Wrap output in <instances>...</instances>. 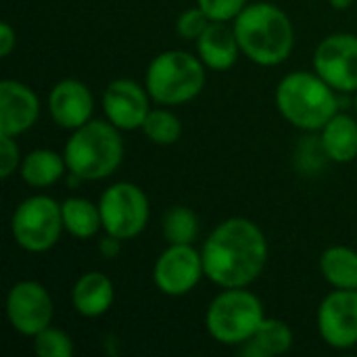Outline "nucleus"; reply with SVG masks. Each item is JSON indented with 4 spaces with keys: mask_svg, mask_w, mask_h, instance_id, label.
I'll return each instance as SVG.
<instances>
[{
    "mask_svg": "<svg viewBox=\"0 0 357 357\" xmlns=\"http://www.w3.org/2000/svg\"><path fill=\"white\" fill-rule=\"evenodd\" d=\"M65 232L61 203L48 195L23 199L10 215V234L19 249L27 253L50 251Z\"/></svg>",
    "mask_w": 357,
    "mask_h": 357,
    "instance_id": "7",
    "label": "nucleus"
},
{
    "mask_svg": "<svg viewBox=\"0 0 357 357\" xmlns=\"http://www.w3.org/2000/svg\"><path fill=\"white\" fill-rule=\"evenodd\" d=\"M121 238L113 236V234H107L98 241V253L105 257V259H115L119 253H121Z\"/></svg>",
    "mask_w": 357,
    "mask_h": 357,
    "instance_id": "30",
    "label": "nucleus"
},
{
    "mask_svg": "<svg viewBox=\"0 0 357 357\" xmlns=\"http://www.w3.org/2000/svg\"><path fill=\"white\" fill-rule=\"evenodd\" d=\"M197 54L203 61V65L211 71H228L236 65L241 52L234 27L228 23L211 21L209 27L203 31V36L195 42Z\"/></svg>",
    "mask_w": 357,
    "mask_h": 357,
    "instance_id": "17",
    "label": "nucleus"
},
{
    "mask_svg": "<svg viewBox=\"0 0 357 357\" xmlns=\"http://www.w3.org/2000/svg\"><path fill=\"white\" fill-rule=\"evenodd\" d=\"M232 27L243 56L259 67L282 65L295 48L293 21L274 2H249Z\"/></svg>",
    "mask_w": 357,
    "mask_h": 357,
    "instance_id": "2",
    "label": "nucleus"
},
{
    "mask_svg": "<svg viewBox=\"0 0 357 357\" xmlns=\"http://www.w3.org/2000/svg\"><path fill=\"white\" fill-rule=\"evenodd\" d=\"M207 82V67L199 54L186 50H163L146 67L144 86L153 102L178 107L195 100Z\"/></svg>",
    "mask_w": 357,
    "mask_h": 357,
    "instance_id": "5",
    "label": "nucleus"
},
{
    "mask_svg": "<svg viewBox=\"0 0 357 357\" xmlns=\"http://www.w3.org/2000/svg\"><path fill=\"white\" fill-rule=\"evenodd\" d=\"M17 48V31L8 21L0 23V56H10L13 50Z\"/></svg>",
    "mask_w": 357,
    "mask_h": 357,
    "instance_id": "29",
    "label": "nucleus"
},
{
    "mask_svg": "<svg viewBox=\"0 0 357 357\" xmlns=\"http://www.w3.org/2000/svg\"><path fill=\"white\" fill-rule=\"evenodd\" d=\"M266 320L261 299L243 289H222L205 312V328L213 341L226 347H241Z\"/></svg>",
    "mask_w": 357,
    "mask_h": 357,
    "instance_id": "6",
    "label": "nucleus"
},
{
    "mask_svg": "<svg viewBox=\"0 0 357 357\" xmlns=\"http://www.w3.org/2000/svg\"><path fill=\"white\" fill-rule=\"evenodd\" d=\"M211 19L199 8V6H192V8H186L178 15L176 19V33L182 38V40H190V42H197L203 31L209 27Z\"/></svg>",
    "mask_w": 357,
    "mask_h": 357,
    "instance_id": "26",
    "label": "nucleus"
},
{
    "mask_svg": "<svg viewBox=\"0 0 357 357\" xmlns=\"http://www.w3.org/2000/svg\"><path fill=\"white\" fill-rule=\"evenodd\" d=\"M140 130L157 146H172L184 134L182 119L174 111H169L167 107L151 109Z\"/></svg>",
    "mask_w": 357,
    "mask_h": 357,
    "instance_id": "24",
    "label": "nucleus"
},
{
    "mask_svg": "<svg viewBox=\"0 0 357 357\" xmlns=\"http://www.w3.org/2000/svg\"><path fill=\"white\" fill-rule=\"evenodd\" d=\"M247 4H249V0H197V6L211 21H218V23L234 21L245 10Z\"/></svg>",
    "mask_w": 357,
    "mask_h": 357,
    "instance_id": "27",
    "label": "nucleus"
},
{
    "mask_svg": "<svg viewBox=\"0 0 357 357\" xmlns=\"http://www.w3.org/2000/svg\"><path fill=\"white\" fill-rule=\"evenodd\" d=\"M21 151L17 144V138L0 134V178L8 180L15 172L21 167Z\"/></svg>",
    "mask_w": 357,
    "mask_h": 357,
    "instance_id": "28",
    "label": "nucleus"
},
{
    "mask_svg": "<svg viewBox=\"0 0 357 357\" xmlns=\"http://www.w3.org/2000/svg\"><path fill=\"white\" fill-rule=\"evenodd\" d=\"M63 157L67 161V174L79 182H98L111 178L123 157L126 146L121 130L109 119H90L71 132L65 142Z\"/></svg>",
    "mask_w": 357,
    "mask_h": 357,
    "instance_id": "3",
    "label": "nucleus"
},
{
    "mask_svg": "<svg viewBox=\"0 0 357 357\" xmlns=\"http://www.w3.org/2000/svg\"><path fill=\"white\" fill-rule=\"evenodd\" d=\"M322 155L335 163H351L357 159V121L351 115L337 113L320 130Z\"/></svg>",
    "mask_w": 357,
    "mask_h": 357,
    "instance_id": "18",
    "label": "nucleus"
},
{
    "mask_svg": "<svg viewBox=\"0 0 357 357\" xmlns=\"http://www.w3.org/2000/svg\"><path fill=\"white\" fill-rule=\"evenodd\" d=\"M354 105H356V111H357V92H354Z\"/></svg>",
    "mask_w": 357,
    "mask_h": 357,
    "instance_id": "32",
    "label": "nucleus"
},
{
    "mask_svg": "<svg viewBox=\"0 0 357 357\" xmlns=\"http://www.w3.org/2000/svg\"><path fill=\"white\" fill-rule=\"evenodd\" d=\"M322 341L333 349H351L357 345V289L331 291L316 314Z\"/></svg>",
    "mask_w": 357,
    "mask_h": 357,
    "instance_id": "12",
    "label": "nucleus"
},
{
    "mask_svg": "<svg viewBox=\"0 0 357 357\" xmlns=\"http://www.w3.org/2000/svg\"><path fill=\"white\" fill-rule=\"evenodd\" d=\"M199 232V215L186 205H174L161 218V234L167 245H195Z\"/></svg>",
    "mask_w": 357,
    "mask_h": 357,
    "instance_id": "23",
    "label": "nucleus"
},
{
    "mask_svg": "<svg viewBox=\"0 0 357 357\" xmlns=\"http://www.w3.org/2000/svg\"><path fill=\"white\" fill-rule=\"evenodd\" d=\"M38 94L19 79L0 82V134L19 138L40 119Z\"/></svg>",
    "mask_w": 357,
    "mask_h": 357,
    "instance_id": "14",
    "label": "nucleus"
},
{
    "mask_svg": "<svg viewBox=\"0 0 357 357\" xmlns=\"http://www.w3.org/2000/svg\"><path fill=\"white\" fill-rule=\"evenodd\" d=\"M65 232L77 241H90L102 230V218L98 203L84 197H69L61 203Z\"/></svg>",
    "mask_w": 357,
    "mask_h": 357,
    "instance_id": "21",
    "label": "nucleus"
},
{
    "mask_svg": "<svg viewBox=\"0 0 357 357\" xmlns=\"http://www.w3.org/2000/svg\"><path fill=\"white\" fill-rule=\"evenodd\" d=\"M274 102L278 113L303 132H320L339 113L337 90L314 69L287 73L276 86Z\"/></svg>",
    "mask_w": 357,
    "mask_h": 357,
    "instance_id": "4",
    "label": "nucleus"
},
{
    "mask_svg": "<svg viewBox=\"0 0 357 357\" xmlns=\"http://www.w3.org/2000/svg\"><path fill=\"white\" fill-rule=\"evenodd\" d=\"M153 98L144 84H138L128 77L113 79L102 92V113L115 128L121 132L140 130L151 107Z\"/></svg>",
    "mask_w": 357,
    "mask_h": 357,
    "instance_id": "13",
    "label": "nucleus"
},
{
    "mask_svg": "<svg viewBox=\"0 0 357 357\" xmlns=\"http://www.w3.org/2000/svg\"><path fill=\"white\" fill-rule=\"evenodd\" d=\"M115 303V284L113 280L98 272H84L71 289V305L82 318H100Z\"/></svg>",
    "mask_w": 357,
    "mask_h": 357,
    "instance_id": "16",
    "label": "nucleus"
},
{
    "mask_svg": "<svg viewBox=\"0 0 357 357\" xmlns=\"http://www.w3.org/2000/svg\"><path fill=\"white\" fill-rule=\"evenodd\" d=\"M54 301L50 291L38 280H19L6 293V320L10 328L33 339L52 324Z\"/></svg>",
    "mask_w": 357,
    "mask_h": 357,
    "instance_id": "9",
    "label": "nucleus"
},
{
    "mask_svg": "<svg viewBox=\"0 0 357 357\" xmlns=\"http://www.w3.org/2000/svg\"><path fill=\"white\" fill-rule=\"evenodd\" d=\"M33 351L40 357H71L75 345L65 331L50 324L33 337Z\"/></svg>",
    "mask_w": 357,
    "mask_h": 357,
    "instance_id": "25",
    "label": "nucleus"
},
{
    "mask_svg": "<svg viewBox=\"0 0 357 357\" xmlns=\"http://www.w3.org/2000/svg\"><path fill=\"white\" fill-rule=\"evenodd\" d=\"M203 278V255L195 245H167L153 266V282L167 297L192 293Z\"/></svg>",
    "mask_w": 357,
    "mask_h": 357,
    "instance_id": "10",
    "label": "nucleus"
},
{
    "mask_svg": "<svg viewBox=\"0 0 357 357\" xmlns=\"http://www.w3.org/2000/svg\"><path fill=\"white\" fill-rule=\"evenodd\" d=\"M328 4L337 10H347L354 4V0H328Z\"/></svg>",
    "mask_w": 357,
    "mask_h": 357,
    "instance_id": "31",
    "label": "nucleus"
},
{
    "mask_svg": "<svg viewBox=\"0 0 357 357\" xmlns=\"http://www.w3.org/2000/svg\"><path fill=\"white\" fill-rule=\"evenodd\" d=\"M102 232L132 241L144 232L151 218V201L134 182H115L98 199Z\"/></svg>",
    "mask_w": 357,
    "mask_h": 357,
    "instance_id": "8",
    "label": "nucleus"
},
{
    "mask_svg": "<svg viewBox=\"0 0 357 357\" xmlns=\"http://www.w3.org/2000/svg\"><path fill=\"white\" fill-rule=\"evenodd\" d=\"M205 278L220 289L251 287L268 266V238L249 218L220 222L201 247Z\"/></svg>",
    "mask_w": 357,
    "mask_h": 357,
    "instance_id": "1",
    "label": "nucleus"
},
{
    "mask_svg": "<svg viewBox=\"0 0 357 357\" xmlns=\"http://www.w3.org/2000/svg\"><path fill=\"white\" fill-rule=\"evenodd\" d=\"M293 343H295L293 328L280 318L266 316L259 328L251 335L247 343L238 347V351L245 357H276L289 354Z\"/></svg>",
    "mask_w": 357,
    "mask_h": 357,
    "instance_id": "19",
    "label": "nucleus"
},
{
    "mask_svg": "<svg viewBox=\"0 0 357 357\" xmlns=\"http://www.w3.org/2000/svg\"><path fill=\"white\" fill-rule=\"evenodd\" d=\"M320 272L333 289H357V251L333 245L320 255Z\"/></svg>",
    "mask_w": 357,
    "mask_h": 357,
    "instance_id": "22",
    "label": "nucleus"
},
{
    "mask_svg": "<svg viewBox=\"0 0 357 357\" xmlns=\"http://www.w3.org/2000/svg\"><path fill=\"white\" fill-rule=\"evenodd\" d=\"M67 161L63 153L50 149H33L29 151L19 167L21 180L29 188H50L67 174Z\"/></svg>",
    "mask_w": 357,
    "mask_h": 357,
    "instance_id": "20",
    "label": "nucleus"
},
{
    "mask_svg": "<svg viewBox=\"0 0 357 357\" xmlns=\"http://www.w3.org/2000/svg\"><path fill=\"white\" fill-rule=\"evenodd\" d=\"M48 111L59 128L73 132L92 119L94 113L92 90L75 77H65L50 88Z\"/></svg>",
    "mask_w": 357,
    "mask_h": 357,
    "instance_id": "15",
    "label": "nucleus"
},
{
    "mask_svg": "<svg viewBox=\"0 0 357 357\" xmlns=\"http://www.w3.org/2000/svg\"><path fill=\"white\" fill-rule=\"evenodd\" d=\"M314 71L337 92H357V36L331 33L320 40L312 59Z\"/></svg>",
    "mask_w": 357,
    "mask_h": 357,
    "instance_id": "11",
    "label": "nucleus"
}]
</instances>
